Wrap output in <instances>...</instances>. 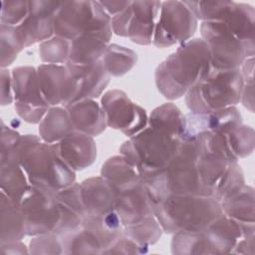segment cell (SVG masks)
<instances>
[{
	"label": "cell",
	"mask_w": 255,
	"mask_h": 255,
	"mask_svg": "<svg viewBox=\"0 0 255 255\" xmlns=\"http://www.w3.org/2000/svg\"><path fill=\"white\" fill-rule=\"evenodd\" d=\"M8 156L22 166L30 185L59 191L76 182L75 170L60 157L56 143L45 142L38 135H21L4 157Z\"/></svg>",
	"instance_id": "1"
},
{
	"label": "cell",
	"mask_w": 255,
	"mask_h": 255,
	"mask_svg": "<svg viewBox=\"0 0 255 255\" xmlns=\"http://www.w3.org/2000/svg\"><path fill=\"white\" fill-rule=\"evenodd\" d=\"M209 67L210 51L207 44L199 38L188 40L156 67V88L168 100L179 99Z\"/></svg>",
	"instance_id": "2"
},
{
	"label": "cell",
	"mask_w": 255,
	"mask_h": 255,
	"mask_svg": "<svg viewBox=\"0 0 255 255\" xmlns=\"http://www.w3.org/2000/svg\"><path fill=\"white\" fill-rule=\"evenodd\" d=\"M199 154L200 146L196 139H183L168 165L158 174L144 180L154 205L170 195L208 196L196 166Z\"/></svg>",
	"instance_id": "3"
},
{
	"label": "cell",
	"mask_w": 255,
	"mask_h": 255,
	"mask_svg": "<svg viewBox=\"0 0 255 255\" xmlns=\"http://www.w3.org/2000/svg\"><path fill=\"white\" fill-rule=\"evenodd\" d=\"M221 213L220 202L212 196L170 195L154 205V215L168 234L202 232Z\"/></svg>",
	"instance_id": "4"
},
{
	"label": "cell",
	"mask_w": 255,
	"mask_h": 255,
	"mask_svg": "<svg viewBox=\"0 0 255 255\" xmlns=\"http://www.w3.org/2000/svg\"><path fill=\"white\" fill-rule=\"evenodd\" d=\"M180 138L163 130L145 128L120 147V154L133 165L143 180L161 172L175 156Z\"/></svg>",
	"instance_id": "5"
},
{
	"label": "cell",
	"mask_w": 255,
	"mask_h": 255,
	"mask_svg": "<svg viewBox=\"0 0 255 255\" xmlns=\"http://www.w3.org/2000/svg\"><path fill=\"white\" fill-rule=\"evenodd\" d=\"M243 86L240 69L216 70L210 66L184 95L186 107L196 114L233 107L241 100Z\"/></svg>",
	"instance_id": "6"
},
{
	"label": "cell",
	"mask_w": 255,
	"mask_h": 255,
	"mask_svg": "<svg viewBox=\"0 0 255 255\" xmlns=\"http://www.w3.org/2000/svg\"><path fill=\"white\" fill-rule=\"evenodd\" d=\"M242 238L240 225L223 212L202 232H178L173 234V254H224L232 253Z\"/></svg>",
	"instance_id": "7"
},
{
	"label": "cell",
	"mask_w": 255,
	"mask_h": 255,
	"mask_svg": "<svg viewBox=\"0 0 255 255\" xmlns=\"http://www.w3.org/2000/svg\"><path fill=\"white\" fill-rule=\"evenodd\" d=\"M200 34L209 48L210 66L213 69H240L247 58L254 57L255 45L240 40L220 21H203Z\"/></svg>",
	"instance_id": "8"
},
{
	"label": "cell",
	"mask_w": 255,
	"mask_h": 255,
	"mask_svg": "<svg viewBox=\"0 0 255 255\" xmlns=\"http://www.w3.org/2000/svg\"><path fill=\"white\" fill-rule=\"evenodd\" d=\"M197 20L220 21L240 40L255 45L253 6L234 1H184Z\"/></svg>",
	"instance_id": "9"
},
{
	"label": "cell",
	"mask_w": 255,
	"mask_h": 255,
	"mask_svg": "<svg viewBox=\"0 0 255 255\" xmlns=\"http://www.w3.org/2000/svg\"><path fill=\"white\" fill-rule=\"evenodd\" d=\"M111 26L112 18L99 1H69L62 2L56 14L54 33L72 41L85 32Z\"/></svg>",
	"instance_id": "10"
},
{
	"label": "cell",
	"mask_w": 255,
	"mask_h": 255,
	"mask_svg": "<svg viewBox=\"0 0 255 255\" xmlns=\"http://www.w3.org/2000/svg\"><path fill=\"white\" fill-rule=\"evenodd\" d=\"M160 6L161 1H130L125 10L112 17L113 33L137 45L152 44Z\"/></svg>",
	"instance_id": "11"
},
{
	"label": "cell",
	"mask_w": 255,
	"mask_h": 255,
	"mask_svg": "<svg viewBox=\"0 0 255 255\" xmlns=\"http://www.w3.org/2000/svg\"><path fill=\"white\" fill-rule=\"evenodd\" d=\"M58 191L30 185L20 206L28 236L53 233L61 218Z\"/></svg>",
	"instance_id": "12"
},
{
	"label": "cell",
	"mask_w": 255,
	"mask_h": 255,
	"mask_svg": "<svg viewBox=\"0 0 255 255\" xmlns=\"http://www.w3.org/2000/svg\"><path fill=\"white\" fill-rule=\"evenodd\" d=\"M198 20L184 1L161 2L152 45L166 48L188 41L197 29Z\"/></svg>",
	"instance_id": "13"
},
{
	"label": "cell",
	"mask_w": 255,
	"mask_h": 255,
	"mask_svg": "<svg viewBox=\"0 0 255 255\" xmlns=\"http://www.w3.org/2000/svg\"><path fill=\"white\" fill-rule=\"evenodd\" d=\"M14 107L25 122L40 124L51 106L46 102L34 67H18L12 71Z\"/></svg>",
	"instance_id": "14"
},
{
	"label": "cell",
	"mask_w": 255,
	"mask_h": 255,
	"mask_svg": "<svg viewBox=\"0 0 255 255\" xmlns=\"http://www.w3.org/2000/svg\"><path fill=\"white\" fill-rule=\"evenodd\" d=\"M101 107L107 126L121 130L128 137L145 128L148 124L145 110L133 103L121 90L106 92L101 99Z\"/></svg>",
	"instance_id": "15"
},
{
	"label": "cell",
	"mask_w": 255,
	"mask_h": 255,
	"mask_svg": "<svg viewBox=\"0 0 255 255\" xmlns=\"http://www.w3.org/2000/svg\"><path fill=\"white\" fill-rule=\"evenodd\" d=\"M40 88L51 107L67 108L75 102L78 80L65 65L42 64L37 68Z\"/></svg>",
	"instance_id": "16"
},
{
	"label": "cell",
	"mask_w": 255,
	"mask_h": 255,
	"mask_svg": "<svg viewBox=\"0 0 255 255\" xmlns=\"http://www.w3.org/2000/svg\"><path fill=\"white\" fill-rule=\"evenodd\" d=\"M62 2L29 1V14L17 26L25 48L53 37L54 21Z\"/></svg>",
	"instance_id": "17"
},
{
	"label": "cell",
	"mask_w": 255,
	"mask_h": 255,
	"mask_svg": "<svg viewBox=\"0 0 255 255\" xmlns=\"http://www.w3.org/2000/svg\"><path fill=\"white\" fill-rule=\"evenodd\" d=\"M242 124V117L235 106L210 113L183 115L180 139H194L202 134L224 131Z\"/></svg>",
	"instance_id": "18"
},
{
	"label": "cell",
	"mask_w": 255,
	"mask_h": 255,
	"mask_svg": "<svg viewBox=\"0 0 255 255\" xmlns=\"http://www.w3.org/2000/svg\"><path fill=\"white\" fill-rule=\"evenodd\" d=\"M116 210L124 228L154 215V203L144 180L116 194Z\"/></svg>",
	"instance_id": "19"
},
{
	"label": "cell",
	"mask_w": 255,
	"mask_h": 255,
	"mask_svg": "<svg viewBox=\"0 0 255 255\" xmlns=\"http://www.w3.org/2000/svg\"><path fill=\"white\" fill-rule=\"evenodd\" d=\"M60 157L73 170H83L97 158V146L93 136L74 130L55 142Z\"/></svg>",
	"instance_id": "20"
},
{
	"label": "cell",
	"mask_w": 255,
	"mask_h": 255,
	"mask_svg": "<svg viewBox=\"0 0 255 255\" xmlns=\"http://www.w3.org/2000/svg\"><path fill=\"white\" fill-rule=\"evenodd\" d=\"M113 35L112 26L95 31H88L70 41L68 63L89 65L102 59Z\"/></svg>",
	"instance_id": "21"
},
{
	"label": "cell",
	"mask_w": 255,
	"mask_h": 255,
	"mask_svg": "<svg viewBox=\"0 0 255 255\" xmlns=\"http://www.w3.org/2000/svg\"><path fill=\"white\" fill-rule=\"evenodd\" d=\"M66 66L78 80V94L75 102L99 98L110 83L111 76L102 60L89 65H76L67 62Z\"/></svg>",
	"instance_id": "22"
},
{
	"label": "cell",
	"mask_w": 255,
	"mask_h": 255,
	"mask_svg": "<svg viewBox=\"0 0 255 255\" xmlns=\"http://www.w3.org/2000/svg\"><path fill=\"white\" fill-rule=\"evenodd\" d=\"M81 192L85 216H103L116 210V193L103 176L82 181Z\"/></svg>",
	"instance_id": "23"
},
{
	"label": "cell",
	"mask_w": 255,
	"mask_h": 255,
	"mask_svg": "<svg viewBox=\"0 0 255 255\" xmlns=\"http://www.w3.org/2000/svg\"><path fill=\"white\" fill-rule=\"evenodd\" d=\"M222 212L236 221L241 228L242 237L254 236V189L244 185L231 196L220 201Z\"/></svg>",
	"instance_id": "24"
},
{
	"label": "cell",
	"mask_w": 255,
	"mask_h": 255,
	"mask_svg": "<svg viewBox=\"0 0 255 255\" xmlns=\"http://www.w3.org/2000/svg\"><path fill=\"white\" fill-rule=\"evenodd\" d=\"M66 109L77 131L97 136L108 127L103 109L95 100H81L71 104Z\"/></svg>",
	"instance_id": "25"
},
{
	"label": "cell",
	"mask_w": 255,
	"mask_h": 255,
	"mask_svg": "<svg viewBox=\"0 0 255 255\" xmlns=\"http://www.w3.org/2000/svg\"><path fill=\"white\" fill-rule=\"evenodd\" d=\"M101 176L108 181L116 194L143 180L136 168L121 154L114 155L106 160L101 169Z\"/></svg>",
	"instance_id": "26"
},
{
	"label": "cell",
	"mask_w": 255,
	"mask_h": 255,
	"mask_svg": "<svg viewBox=\"0 0 255 255\" xmlns=\"http://www.w3.org/2000/svg\"><path fill=\"white\" fill-rule=\"evenodd\" d=\"M1 243L21 241L26 235L24 216L20 203L1 191Z\"/></svg>",
	"instance_id": "27"
},
{
	"label": "cell",
	"mask_w": 255,
	"mask_h": 255,
	"mask_svg": "<svg viewBox=\"0 0 255 255\" xmlns=\"http://www.w3.org/2000/svg\"><path fill=\"white\" fill-rule=\"evenodd\" d=\"M1 159V191L20 203L27 192L30 183L22 166L12 157Z\"/></svg>",
	"instance_id": "28"
},
{
	"label": "cell",
	"mask_w": 255,
	"mask_h": 255,
	"mask_svg": "<svg viewBox=\"0 0 255 255\" xmlns=\"http://www.w3.org/2000/svg\"><path fill=\"white\" fill-rule=\"evenodd\" d=\"M74 130L67 109L59 106L51 107L39 124L40 137L48 143L58 142Z\"/></svg>",
	"instance_id": "29"
},
{
	"label": "cell",
	"mask_w": 255,
	"mask_h": 255,
	"mask_svg": "<svg viewBox=\"0 0 255 255\" xmlns=\"http://www.w3.org/2000/svg\"><path fill=\"white\" fill-rule=\"evenodd\" d=\"M101 60L110 76L121 77L129 72L136 64L137 54L126 47L109 44Z\"/></svg>",
	"instance_id": "30"
},
{
	"label": "cell",
	"mask_w": 255,
	"mask_h": 255,
	"mask_svg": "<svg viewBox=\"0 0 255 255\" xmlns=\"http://www.w3.org/2000/svg\"><path fill=\"white\" fill-rule=\"evenodd\" d=\"M183 125V114L172 103L163 104L154 109L149 117V128L163 130L180 138Z\"/></svg>",
	"instance_id": "31"
},
{
	"label": "cell",
	"mask_w": 255,
	"mask_h": 255,
	"mask_svg": "<svg viewBox=\"0 0 255 255\" xmlns=\"http://www.w3.org/2000/svg\"><path fill=\"white\" fill-rule=\"evenodd\" d=\"M60 239L65 254H103L104 249L100 241L83 227Z\"/></svg>",
	"instance_id": "32"
},
{
	"label": "cell",
	"mask_w": 255,
	"mask_h": 255,
	"mask_svg": "<svg viewBox=\"0 0 255 255\" xmlns=\"http://www.w3.org/2000/svg\"><path fill=\"white\" fill-rule=\"evenodd\" d=\"M227 146L232 156L239 158L250 155L254 150V129L243 124L233 127L225 131Z\"/></svg>",
	"instance_id": "33"
},
{
	"label": "cell",
	"mask_w": 255,
	"mask_h": 255,
	"mask_svg": "<svg viewBox=\"0 0 255 255\" xmlns=\"http://www.w3.org/2000/svg\"><path fill=\"white\" fill-rule=\"evenodd\" d=\"M162 232L163 230L155 215L148 216L133 225L124 228V234L126 236L145 247L156 243Z\"/></svg>",
	"instance_id": "34"
},
{
	"label": "cell",
	"mask_w": 255,
	"mask_h": 255,
	"mask_svg": "<svg viewBox=\"0 0 255 255\" xmlns=\"http://www.w3.org/2000/svg\"><path fill=\"white\" fill-rule=\"evenodd\" d=\"M1 67L10 66L25 48L17 26L1 24Z\"/></svg>",
	"instance_id": "35"
},
{
	"label": "cell",
	"mask_w": 255,
	"mask_h": 255,
	"mask_svg": "<svg viewBox=\"0 0 255 255\" xmlns=\"http://www.w3.org/2000/svg\"><path fill=\"white\" fill-rule=\"evenodd\" d=\"M244 185L245 180L240 165L238 162L231 163L217 182L212 197L220 202L240 190Z\"/></svg>",
	"instance_id": "36"
},
{
	"label": "cell",
	"mask_w": 255,
	"mask_h": 255,
	"mask_svg": "<svg viewBox=\"0 0 255 255\" xmlns=\"http://www.w3.org/2000/svg\"><path fill=\"white\" fill-rule=\"evenodd\" d=\"M70 41L59 36L42 42L39 45V56L43 63L62 65L66 64L70 54Z\"/></svg>",
	"instance_id": "37"
},
{
	"label": "cell",
	"mask_w": 255,
	"mask_h": 255,
	"mask_svg": "<svg viewBox=\"0 0 255 255\" xmlns=\"http://www.w3.org/2000/svg\"><path fill=\"white\" fill-rule=\"evenodd\" d=\"M29 14V1H2L1 24L18 26Z\"/></svg>",
	"instance_id": "38"
},
{
	"label": "cell",
	"mask_w": 255,
	"mask_h": 255,
	"mask_svg": "<svg viewBox=\"0 0 255 255\" xmlns=\"http://www.w3.org/2000/svg\"><path fill=\"white\" fill-rule=\"evenodd\" d=\"M29 253L32 254H63L62 241L55 233L34 236L29 244Z\"/></svg>",
	"instance_id": "39"
},
{
	"label": "cell",
	"mask_w": 255,
	"mask_h": 255,
	"mask_svg": "<svg viewBox=\"0 0 255 255\" xmlns=\"http://www.w3.org/2000/svg\"><path fill=\"white\" fill-rule=\"evenodd\" d=\"M147 248L123 234L105 250L104 254H140L145 253Z\"/></svg>",
	"instance_id": "40"
},
{
	"label": "cell",
	"mask_w": 255,
	"mask_h": 255,
	"mask_svg": "<svg viewBox=\"0 0 255 255\" xmlns=\"http://www.w3.org/2000/svg\"><path fill=\"white\" fill-rule=\"evenodd\" d=\"M21 137L20 133L16 130L6 127L4 123H2L1 128V151L0 157L6 156L16 145L19 138Z\"/></svg>",
	"instance_id": "41"
},
{
	"label": "cell",
	"mask_w": 255,
	"mask_h": 255,
	"mask_svg": "<svg viewBox=\"0 0 255 255\" xmlns=\"http://www.w3.org/2000/svg\"><path fill=\"white\" fill-rule=\"evenodd\" d=\"M14 101L12 74L8 70L2 68L1 70V105L6 106L12 104Z\"/></svg>",
	"instance_id": "42"
},
{
	"label": "cell",
	"mask_w": 255,
	"mask_h": 255,
	"mask_svg": "<svg viewBox=\"0 0 255 255\" xmlns=\"http://www.w3.org/2000/svg\"><path fill=\"white\" fill-rule=\"evenodd\" d=\"M254 236L250 237H242L238 240L236 243L234 249L232 250V253H239V254H251L253 255L255 250V242H254Z\"/></svg>",
	"instance_id": "43"
},
{
	"label": "cell",
	"mask_w": 255,
	"mask_h": 255,
	"mask_svg": "<svg viewBox=\"0 0 255 255\" xmlns=\"http://www.w3.org/2000/svg\"><path fill=\"white\" fill-rule=\"evenodd\" d=\"M104 10L112 17L125 10L130 1H99Z\"/></svg>",
	"instance_id": "44"
},
{
	"label": "cell",
	"mask_w": 255,
	"mask_h": 255,
	"mask_svg": "<svg viewBox=\"0 0 255 255\" xmlns=\"http://www.w3.org/2000/svg\"><path fill=\"white\" fill-rule=\"evenodd\" d=\"M26 254L29 251L21 241L1 243V254Z\"/></svg>",
	"instance_id": "45"
},
{
	"label": "cell",
	"mask_w": 255,
	"mask_h": 255,
	"mask_svg": "<svg viewBox=\"0 0 255 255\" xmlns=\"http://www.w3.org/2000/svg\"><path fill=\"white\" fill-rule=\"evenodd\" d=\"M254 85L253 84H244L242 93H241V102L245 108H247L251 113L254 109Z\"/></svg>",
	"instance_id": "46"
},
{
	"label": "cell",
	"mask_w": 255,
	"mask_h": 255,
	"mask_svg": "<svg viewBox=\"0 0 255 255\" xmlns=\"http://www.w3.org/2000/svg\"><path fill=\"white\" fill-rule=\"evenodd\" d=\"M244 84H253L254 80V57L247 58L240 67Z\"/></svg>",
	"instance_id": "47"
}]
</instances>
